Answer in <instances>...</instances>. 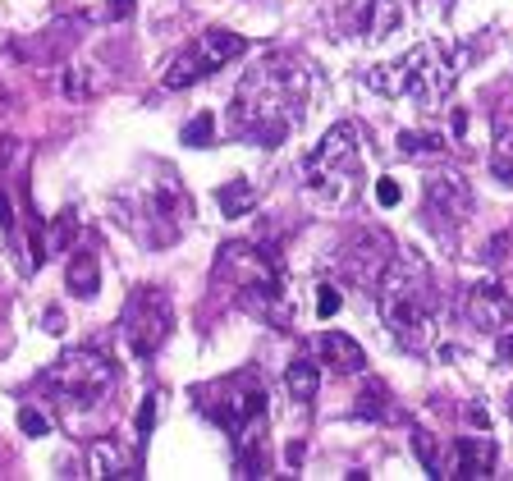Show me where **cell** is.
Returning <instances> with one entry per match:
<instances>
[{
	"label": "cell",
	"mask_w": 513,
	"mask_h": 481,
	"mask_svg": "<svg viewBox=\"0 0 513 481\" xmlns=\"http://www.w3.org/2000/svg\"><path fill=\"white\" fill-rule=\"evenodd\" d=\"M307 65L294 55H266L257 69L239 78L230 101V129L257 147H280L303 124L307 110Z\"/></svg>",
	"instance_id": "1"
},
{
	"label": "cell",
	"mask_w": 513,
	"mask_h": 481,
	"mask_svg": "<svg viewBox=\"0 0 513 481\" xmlns=\"http://www.w3.org/2000/svg\"><path fill=\"white\" fill-rule=\"evenodd\" d=\"M381 321L408 353H426L440 326V294L431 280V266L413 248L394 252L381 271Z\"/></svg>",
	"instance_id": "2"
},
{
	"label": "cell",
	"mask_w": 513,
	"mask_h": 481,
	"mask_svg": "<svg viewBox=\"0 0 513 481\" xmlns=\"http://www.w3.org/2000/svg\"><path fill=\"white\" fill-rule=\"evenodd\" d=\"M110 211H115V220H120L138 243H147V248H170V243H179V234H184L188 216H193V202H188L184 184L175 179V170H170V165H156V175L129 179V184L115 193Z\"/></svg>",
	"instance_id": "3"
},
{
	"label": "cell",
	"mask_w": 513,
	"mask_h": 481,
	"mask_svg": "<svg viewBox=\"0 0 513 481\" xmlns=\"http://www.w3.org/2000/svg\"><path fill=\"white\" fill-rule=\"evenodd\" d=\"M216 280H225L230 289H239L243 307L266 317L271 326H294V298L284 289L280 262L266 248L252 243H225L216 257Z\"/></svg>",
	"instance_id": "4"
},
{
	"label": "cell",
	"mask_w": 513,
	"mask_h": 481,
	"mask_svg": "<svg viewBox=\"0 0 513 481\" xmlns=\"http://www.w3.org/2000/svg\"><path fill=\"white\" fill-rule=\"evenodd\" d=\"M459 83V60L445 42H417L399 65H385L367 74V88L390 92V97H408L422 110H440V101Z\"/></svg>",
	"instance_id": "5"
},
{
	"label": "cell",
	"mask_w": 513,
	"mask_h": 481,
	"mask_svg": "<svg viewBox=\"0 0 513 481\" xmlns=\"http://www.w3.org/2000/svg\"><path fill=\"white\" fill-rule=\"evenodd\" d=\"M358 152H362V129L353 120L335 124V129L312 147L303 165V184L307 193L326 202V207H349L358 193Z\"/></svg>",
	"instance_id": "6"
},
{
	"label": "cell",
	"mask_w": 513,
	"mask_h": 481,
	"mask_svg": "<svg viewBox=\"0 0 513 481\" xmlns=\"http://www.w3.org/2000/svg\"><path fill=\"white\" fill-rule=\"evenodd\" d=\"M202 408L211 413V422L234 436V449L248 454L252 445H262V417H266V385L257 372H234L225 381H216L211 390H202Z\"/></svg>",
	"instance_id": "7"
},
{
	"label": "cell",
	"mask_w": 513,
	"mask_h": 481,
	"mask_svg": "<svg viewBox=\"0 0 513 481\" xmlns=\"http://www.w3.org/2000/svg\"><path fill=\"white\" fill-rule=\"evenodd\" d=\"M42 385L69 408H97L115 385V362L101 358L97 349H69L42 372Z\"/></svg>",
	"instance_id": "8"
},
{
	"label": "cell",
	"mask_w": 513,
	"mask_h": 481,
	"mask_svg": "<svg viewBox=\"0 0 513 481\" xmlns=\"http://www.w3.org/2000/svg\"><path fill=\"white\" fill-rule=\"evenodd\" d=\"M243 51H248V42H243L239 33H230V28H207V33H197L184 51L170 55L165 88H193V83H202L207 74L225 69L230 60H239Z\"/></svg>",
	"instance_id": "9"
},
{
	"label": "cell",
	"mask_w": 513,
	"mask_h": 481,
	"mask_svg": "<svg viewBox=\"0 0 513 481\" xmlns=\"http://www.w3.org/2000/svg\"><path fill=\"white\" fill-rule=\"evenodd\" d=\"M175 335V307H170V294L156 285L133 289L129 307H124V339L138 358H156L165 349V339Z\"/></svg>",
	"instance_id": "10"
},
{
	"label": "cell",
	"mask_w": 513,
	"mask_h": 481,
	"mask_svg": "<svg viewBox=\"0 0 513 481\" xmlns=\"http://www.w3.org/2000/svg\"><path fill=\"white\" fill-rule=\"evenodd\" d=\"M426 216H431V225L445 234L463 230L472 216L468 179L454 175V170H431V175H426Z\"/></svg>",
	"instance_id": "11"
},
{
	"label": "cell",
	"mask_w": 513,
	"mask_h": 481,
	"mask_svg": "<svg viewBox=\"0 0 513 481\" xmlns=\"http://www.w3.org/2000/svg\"><path fill=\"white\" fill-rule=\"evenodd\" d=\"M463 312H468V321L477 330H486V335H504V330H513V294L504 285H495V280H477V285H468Z\"/></svg>",
	"instance_id": "12"
},
{
	"label": "cell",
	"mask_w": 513,
	"mask_h": 481,
	"mask_svg": "<svg viewBox=\"0 0 513 481\" xmlns=\"http://www.w3.org/2000/svg\"><path fill=\"white\" fill-rule=\"evenodd\" d=\"M317 349H321V362H330V372H339V376H353V372L367 367L362 344L349 339V335H339V330H326V335L317 339Z\"/></svg>",
	"instance_id": "13"
},
{
	"label": "cell",
	"mask_w": 513,
	"mask_h": 481,
	"mask_svg": "<svg viewBox=\"0 0 513 481\" xmlns=\"http://www.w3.org/2000/svg\"><path fill=\"white\" fill-rule=\"evenodd\" d=\"M495 472V445L486 436H463L454 445V472L449 477H491Z\"/></svg>",
	"instance_id": "14"
},
{
	"label": "cell",
	"mask_w": 513,
	"mask_h": 481,
	"mask_svg": "<svg viewBox=\"0 0 513 481\" xmlns=\"http://www.w3.org/2000/svg\"><path fill=\"white\" fill-rule=\"evenodd\" d=\"M491 175L500 184H513V106L495 110L491 124Z\"/></svg>",
	"instance_id": "15"
},
{
	"label": "cell",
	"mask_w": 513,
	"mask_h": 481,
	"mask_svg": "<svg viewBox=\"0 0 513 481\" xmlns=\"http://www.w3.org/2000/svg\"><path fill=\"white\" fill-rule=\"evenodd\" d=\"M92 477H142L138 472V454H129L115 440H97L92 445Z\"/></svg>",
	"instance_id": "16"
},
{
	"label": "cell",
	"mask_w": 513,
	"mask_h": 481,
	"mask_svg": "<svg viewBox=\"0 0 513 481\" xmlns=\"http://www.w3.org/2000/svg\"><path fill=\"white\" fill-rule=\"evenodd\" d=\"M284 390H289V399H294L298 408H312V399H317V390H321L317 362H307V358L289 362V367H284Z\"/></svg>",
	"instance_id": "17"
},
{
	"label": "cell",
	"mask_w": 513,
	"mask_h": 481,
	"mask_svg": "<svg viewBox=\"0 0 513 481\" xmlns=\"http://www.w3.org/2000/svg\"><path fill=\"white\" fill-rule=\"evenodd\" d=\"M408 23V0H372V14H367V37L385 42Z\"/></svg>",
	"instance_id": "18"
},
{
	"label": "cell",
	"mask_w": 513,
	"mask_h": 481,
	"mask_svg": "<svg viewBox=\"0 0 513 481\" xmlns=\"http://www.w3.org/2000/svg\"><path fill=\"white\" fill-rule=\"evenodd\" d=\"M65 280H69V289H74L78 298H97V289H101V262H97V252H74V257H69Z\"/></svg>",
	"instance_id": "19"
},
{
	"label": "cell",
	"mask_w": 513,
	"mask_h": 481,
	"mask_svg": "<svg viewBox=\"0 0 513 481\" xmlns=\"http://www.w3.org/2000/svg\"><path fill=\"white\" fill-rule=\"evenodd\" d=\"M216 207H220V216H248V211L257 207V184H252V179H230V184H220Z\"/></svg>",
	"instance_id": "20"
},
{
	"label": "cell",
	"mask_w": 513,
	"mask_h": 481,
	"mask_svg": "<svg viewBox=\"0 0 513 481\" xmlns=\"http://www.w3.org/2000/svg\"><path fill=\"white\" fill-rule=\"evenodd\" d=\"M394 143H399V152H404L408 161H440V156H445V138H440V133H413V129H404L399 138H394Z\"/></svg>",
	"instance_id": "21"
},
{
	"label": "cell",
	"mask_w": 513,
	"mask_h": 481,
	"mask_svg": "<svg viewBox=\"0 0 513 481\" xmlns=\"http://www.w3.org/2000/svg\"><path fill=\"white\" fill-rule=\"evenodd\" d=\"M211 138H216V115L211 110H202L184 124V147H211Z\"/></svg>",
	"instance_id": "22"
},
{
	"label": "cell",
	"mask_w": 513,
	"mask_h": 481,
	"mask_svg": "<svg viewBox=\"0 0 513 481\" xmlns=\"http://www.w3.org/2000/svg\"><path fill=\"white\" fill-rule=\"evenodd\" d=\"M413 449H417V459H422V468H426V477H449L445 468H440V454H436V440L426 436L422 427L413 431Z\"/></svg>",
	"instance_id": "23"
},
{
	"label": "cell",
	"mask_w": 513,
	"mask_h": 481,
	"mask_svg": "<svg viewBox=\"0 0 513 481\" xmlns=\"http://www.w3.org/2000/svg\"><path fill=\"white\" fill-rule=\"evenodd\" d=\"M69 230H78V211H60V220H55L51 230H46V252H65L69 243Z\"/></svg>",
	"instance_id": "24"
},
{
	"label": "cell",
	"mask_w": 513,
	"mask_h": 481,
	"mask_svg": "<svg viewBox=\"0 0 513 481\" xmlns=\"http://www.w3.org/2000/svg\"><path fill=\"white\" fill-rule=\"evenodd\" d=\"M19 431L23 436H51V417L42 408H19Z\"/></svg>",
	"instance_id": "25"
},
{
	"label": "cell",
	"mask_w": 513,
	"mask_h": 481,
	"mask_svg": "<svg viewBox=\"0 0 513 481\" xmlns=\"http://www.w3.org/2000/svg\"><path fill=\"white\" fill-rule=\"evenodd\" d=\"M399 202H404V188H399V179H390V175L376 179V207L390 211V207H399Z\"/></svg>",
	"instance_id": "26"
},
{
	"label": "cell",
	"mask_w": 513,
	"mask_h": 481,
	"mask_svg": "<svg viewBox=\"0 0 513 481\" xmlns=\"http://www.w3.org/2000/svg\"><path fill=\"white\" fill-rule=\"evenodd\" d=\"M339 303H344V298H339V289H335V285H321V289H317V317H321V321L335 317Z\"/></svg>",
	"instance_id": "27"
},
{
	"label": "cell",
	"mask_w": 513,
	"mask_h": 481,
	"mask_svg": "<svg viewBox=\"0 0 513 481\" xmlns=\"http://www.w3.org/2000/svg\"><path fill=\"white\" fill-rule=\"evenodd\" d=\"M152 422H156V394H147V399H142V408H138V417H133L138 436H147V431H152Z\"/></svg>",
	"instance_id": "28"
},
{
	"label": "cell",
	"mask_w": 513,
	"mask_h": 481,
	"mask_svg": "<svg viewBox=\"0 0 513 481\" xmlns=\"http://www.w3.org/2000/svg\"><path fill=\"white\" fill-rule=\"evenodd\" d=\"M106 14L115 23H124V19H133V0H106Z\"/></svg>",
	"instance_id": "29"
},
{
	"label": "cell",
	"mask_w": 513,
	"mask_h": 481,
	"mask_svg": "<svg viewBox=\"0 0 513 481\" xmlns=\"http://www.w3.org/2000/svg\"><path fill=\"white\" fill-rule=\"evenodd\" d=\"M10 230H14V216H10V197L0 193V239H10Z\"/></svg>",
	"instance_id": "30"
},
{
	"label": "cell",
	"mask_w": 513,
	"mask_h": 481,
	"mask_svg": "<svg viewBox=\"0 0 513 481\" xmlns=\"http://www.w3.org/2000/svg\"><path fill=\"white\" fill-rule=\"evenodd\" d=\"M46 330H51V335H60V330H65V321H60V312H46Z\"/></svg>",
	"instance_id": "31"
},
{
	"label": "cell",
	"mask_w": 513,
	"mask_h": 481,
	"mask_svg": "<svg viewBox=\"0 0 513 481\" xmlns=\"http://www.w3.org/2000/svg\"><path fill=\"white\" fill-rule=\"evenodd\" d=\"M500 358H513V335H509V330L500 335Z\"/></svg>",
	"instance_id": "32"
},
{
	"label": "cell",
	"mask_w": 513,
	"mask_h": 481,
	"mask_svg": "<svg viewBox=\"0 0 513 481\" xmlns=\"http://www.w3.org/2000/svg\"><path fill=\"white\" fill-rule=\"evenodd\" d=\"M509 417H513V390H509Z\"/></svg>",
	"instance_id": "33"
},
{
	"label": "cell",
	"mask_w": 513,
	"mask_h": 481,
	"mask_svg": "<svg viewBox=\"0 0 513 481\" xmlns=\"http://www.w3.org/2000/svg\"><path fill=\"white\" fill-rule=\"evenodd\" d=\"M0 97H5V92H0Z\"/></svg>",
	"instance_id": "34"
}]
</instances>
